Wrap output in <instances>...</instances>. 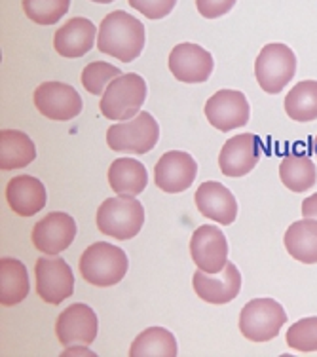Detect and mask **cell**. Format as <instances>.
I'll return each instance as SVG.
<instances>
[{"mask_svg": "<svg viewBox=\"0 0 317 357\" xmlns=\"http://www.w3.org/2000/svg\"><path fill=\"white\" fill-rule=\"evenodd\" d=\"M145 48V25L124 10H116L105 15L99 33L97 50L101 54L116 57L118 61L131 63L137 59Z\"/></svg>", "mask_w": 317, "mask_h": 357, "instance_id": "obj_1", "label": "cell"}, {"mask_svg": "<svg viewBox=\"0 0 317 357\" xmlns=\"http://www.w3.org/2000/svg\"><path fill=\"white\" fill-rule=\"evenodd\" d=\"M130 261L124 249L107 241H95L86 249L78 262L84 282L93 287H112L125 278Z\"/></svg>", "mask_w": 317, "mask_h": 357, "instance_id": "obj_2", "label": "cell"}, {"mask_svg": "<svg viewBox=\"0 0 317 357\" xmlns=\"http://www.w3.org/2000/svg\"><path fill=\"white\" fill-rule=\"evenodd\" d=\"M97 228L118 241L135 238L145 225V207L135 196L107 198L97 209Z\"/></svg>", "mask_w": 317, "mask_h": 357, "instance_id": "obj_3", "label": "cell"}, {"mask_svg": "<svg viewBox=\"0 0 317 357\" xmlns=\"http://www.w3.org/2000/svg\"><path fill=\"white\" fill-rule=\"evenodd\" d=\"M146 99V82L137 73L114 78L101 96L99 110L112 122H127L139 114Z\"/></svg>", "mask_w": 317, "mask_h": 357, "instance_id": "obj_4", "label": "cell"}, {"mask_svg": "<svg viewBox=\"0 0 317 357\" xmlns=\"http://www.w3.org/2000/svg\"><path fill=\"white\" fill-rule=\"evenodd\" d=\"M297 73V55L281 42L266 44L256 55V82L268 96H277Z\"/></svg>", "mask_w": 317, "mask_h": 357, "instance_id": "obj_5", "label": "cell"}, {"mask_svg": "<svg viewBox=\"0 0 317 357\" xmlns=\"http://www.w3.org/2000/svg\"><path fill=\"white\" fill-rule=\"evenodd\" d=\"M160 139V126L150 112L141 110L127 122H118L107 130V144L114 152L146 154Z\"/></svg>", "mask_w": 317, "mask_h": 357, "instance_id": "obj_6", "label": "cell"}, {"mask_svg": "<svg viewBox=\"0 0 317 357\" xmlns=\"http://www.w3.org/2000/svg\"><path fill=\"white\" fill-rule=\"evenodd\" d=\"M287 314L274 298H253L240 312V331L251 342H268L279 335Z\"/></svg>", "mask_w": 317, "mask_h": 357, "instance_id": "obj_7", "label": "cell"}, {"mask_svg": "<svg viewBox=\"0 0 317 357\" xmlns=\"http://www.w3.org/2000/svg\"><path fill=\"white\" fill-rule=\"evenodd\" d=\"M36 295L52 306L61 304L75 293V274L69 262L59 257H44L35 264Z\"/></svg>", "mask_w": 317, "mask_h": 357, "instance_id": "obj_8", "label": "cell"}, {"mask_svg": "<svg viewBox=\"0 0 317 357\" xmlns=\"http://www.w3.org/2000/svg\"><path fill=\"white\" fill-rule=\"evenodd\" d=\"M36 110L42 116L67 122L82 112V97L72 86L65 82H42L33 96Z\"/></svg>", "mask_w": 317, "mask_h": 357, "instance_id": "obj_9", "label": "cell"}, {"mask_svg": "<svg viewBox=\"0 0 317 357\" xmlns=\"http://www.w3.org/2000/svg\"><path fill=\"white\" fill-rule=\"evenodd\" d=\"M203 112L209 124L226 133V131L238 130L247 124L251 107H249L247 97L243 96L242 91L221 89L207 99Z\"/></svg>", "mask_w": 317, "mask_h": 357, "instance_id": "obj_10", "label": "cell"}, {"mask_svg": "<svg viewBox=\"0 0 317 357\" xmlns=\"http://www.w3.org/2000/svg\"><path fill=\"white\" fill-rule=\"evenodd\" d=\"M190 257L207 274H219L228 264V241L221 228L201 225L190 238Z\"/></svg>", "mask_w": 317, "mask_h": 357, "instance_id": "obj_11", "label": "cell"}, {"mask_svg": "<svg viewBox=\"0 0 317 357\" xmlns=\"http://www.w3.org/2000/svg\"><path fill=\"white\" fill-rule=\"evenodd\" d=\"M194 293L201 301L215 306H222L234 301L242 291V274L234 262H228L219 274H207L203 270H196L192 275Z\"/></svg>", "mask_w": 317, "mask_h": 357, "instance_id": "obj_12", "label": "cell"}, {"mask_svg": "<svg viewBox=\"0 0 317 357\" xmlns=\"http://www.w3.org/2000/svg\"><path fill=\"white\" fill-rule=\"evenodd\" d=\"M97 331H99L97 314L88 304H70L69 308H65L57 316L56 335L65 348H70L75 344L88 346L95 340Z\"/></svg>", "mask_w": 317, "mask_h": 357, "instance_id": "obj_13", "label": "cell"}, {"mask_svg": "<svg viewBox=\"0 0 317 357\" xmlns=\"http://www.w3.org/2000/svg\"><path fill=\"white\" fill-rule=\"evenodd\" d=\"M76 238V222L65 211H54L38 220L33 228L31 240L40 253L56 257L70 248Z\"/></svg>", "mask_w": 317, "mask_h": 357, "instance_id": "obj_14", "label": "cell"}, {"mask_svg": "<svg viewBox=\"0 0 317 357\" xmlns=\"http://www.w3.org/2000/svg\"><path fill=\"white\" fill-rule=\"evenodd\" d=\"M198 175L196 160L183 151L162 154L154 167V185L167 194H180L190 188Z\"/></svg>", "mask_w": 317, "mask_h": 357, "instance_id": "obj_15", "label": "cell"}, {"mask_svg": "<svg viewBox=\"0 0 317 357\" xmlns=\"http://www.w3.org/2000/svg\"><path fill=\"white\" fill-rule=\"evenodd\" d=\"M171 75L185 84H201L209 80L215 69L213 55L192 42L177 44L169 54Z\"/></svg>", "mask_w": 317, "mask_h": 357, "instance_id": "obj_16", "label": "cell"}, {"mask_svg": "<svg viewBox=\"0 0 317 357\" xmlns=\"http://www.w3.org/2000/svg\"><path fill=\"white\" fill-rule=\"evenodd\" d=\"M261 139L255 133H240L228 139L219 154V167L226 177H245L261 160Z\"/></svg>", "mask_w": 317, "mask_h": 357, "instance_id": "obj_17", "label": "cell"}, {"mask_svg": "<svg viewBox=\"0 0 317 357\" xmlns=\"http://www.w3.org/2000/svg\"><path fill=\"white\" fill-rule=\"evenodd\" d=\"M194 202L203 217L219 222L222 227H230L238 217V202L234 194L217 181L201 183L194 194Z\"/></svg>", "mask_w": 317, "mask_h": 357, "instance_id": "obj_18", "label": "cell"}, {"mask_svg": "<svg viewBox=\"0 0 317 357\" xmlns=\"http://www.w3.org/2000/svg\"><path fill=\"white\" fill-rule=\"evenodd\" d=\"M99 29L86 17H72L56 31L54 48L61 57L76 59L82 57L95 46V35Z\"/></svg>", "mask_w": 317, "mask_h": 357, "instance_id": "obj_19", "label": "cell"}, {"mask_svg": "<svg viewBox=\"0 0 317 357\" xmlns=\"http://www.w3.org/2000/svg\"><path fill=\"white\" fill-rule=\"evenodd\" d=\"M46 188L33 175H20L10 178L6 186V202L10 209L20 217H33L46 206Z\"/></svg>", "mask_w": 317, "mask_h": 357, "instance_id": "obj_20", "label": "cell"}, {"mask_svg": "<svg viewBox=\"0 0 317 357\" xmlns=\"http://www.w3.org/2000/svg\"><path fill=\"white\" fill-rule=\"evenodd\" d=\"M35 141L20 130L0 131V167L2 172L23 169L35 162Z\"/></svg>", "mask_w": 317, "mask_h": 357, "instance_id": "obj_21", "label": "cell"}, {"mask_svg": "<svg viewBox=\"0 0 317 357\" xmlns=\"http://www.w3.org/2000/svg\"><path fill=\"white\" fill-rule=\"evenodd\" d=\"M112 192L118 196H139L148 185L146 167L135 158L114 160L107 173Z\"/></svg>", "mask_w": 317, "mask_h": 357, "instance_id": "obj_22", "label": "cell"}, {"mask_svg": "<svg viewBox=\"0 0 317 357\" xmlns=\"http://www.w3.org/2000/svg\"><path fill=\"white\" fill-rule=\"evenodd\" d=\"M287 253L302 264H317V219L293 222L283 238Z\"/></svg>", "mask_w": 317, "mask_h": 357, "instance_id": "obj_23", "label": "cell"}, {"mask_svg": "<svg viewBox=\"0 0 317 357\" xmlns=\"http://www.w3.org/2000/svg\"><path fill=\"white\" fill-rule=\"evenodd\" d=\"M29 274L27 268L17 259L4 257L0 261V304L15 306L23 303L29 295Z\"/></svg>", "mask_w": 317, "mask_h": 357, "instance_id": "obj_24", "label": "cell"}, {"mask_svg": "<svg viewBox=\"0 0 317 357\" xmlns=\"http://www.w3.org/2000/svg\"><path fill=\"white\" fill-rule=\"evenodd\" d=\"M279 178L291 192H306L317 183L316 164L304 154H289L279 164Z\"/></svg>", "mask_w": 317, "mask_h": 357, "instance_id": "obj_25", "label": "cell"}, {"mask_svg": "<svg viewBox=\"0 0 317 357\" xmlns=\"http://www.w3.org/2000/svg\"><path fill=\"white\" fill-rule=\"evenodd\" d=\"M177 354V340L164 327H148L130 346V357H175Z\"/></svg>", "mask_w": 317, "mask_h": 357, "instance_id": "obj_26", "label": "cell"}, {"mask_svg": "<svg viewBox=\"0 0 317 357\" xmlns=\"http://www.w3.org/2000/svg\"><path fill=\"white\" fill-rule=\"evenodd\" d=\"M283 105L293 122L317 120V80H302L293 86Z\"/></svg>", "mask_w": 317, "mask_h": 357, "instance_id": "obj_27", "label": "cell"}, {"mask_svg": "<svg viewBox=\"0 0 317 357\" xmlns=\"http://www.w3.org/2000/svg\"><path fill=\"white\" fill-rule=\"evenodd\" d=\"M23 12L36 25H54L69 12L70 0H23Z\"/></svg>", "mask_w": 317, "mask_h": 357, "instance_id": "obj_28", "label": "cell"}, {"mask_svg": "<svg viewBox=\"0 0 317 357\" xmlns=\"http://www.w3.org/2000/svg\"><path fill=\"white\" fill-rule=\"evenodd\" d=\"M122 75V70L105 61H93L86 65L82 70V86L91 96H103L107 86Z\"/></svg>", "mask_w": 317, "mask_h": 357, "instance_id": "obj_29", "label": "cell"}, {"mask_svg": "<svg viewBox=\"0 0 317 357\" xmlns=\"http://www.w3.org/2000/svg\"><path fill=\"white\" fill-rule=\"evenodd\" d=\"M287 346L300 354L317 351V317H304L287 331Z\"/></svg>", "mask_w": 317, "mask_h": 357, "instance_id": "obj_30", "label": "cell"}, {"mask_svg": "<svg viewBox=\"0 0 317 357\" xmlns=\"http://www.w3.org/2000/svg\"><path fill=\"white\" fill-rule=\"evenodd\" d=\"M133 10L145 15L148 20H164L171 14V10L177 4V0H127Z\"/></svg>", "mask_w": 317, "mask_h": 357, "instance_id": "obj_31", "label": "cell"}, {"mask_svg": "<svg viewBox=\"0 0 317 357\" xmlns=\"http://www.w3.org/2000/svg\"><path fill=\"white\" fill-rule=\"evenodd\" d=\"M238 0H196V8L206 20H217L226 15Z\"/></svg>", "mask_w": 317, "mask_h": 357, "instance_id": "obj_32", "label": "cell"}, {"mask_svg": "<svg viewBox=\"0 0 317 357\" xmlns=\"http://www.w3.org/2000/svg\"><path fill=\"white\" fill-rule=\"evenodd\" d=\"M302 217L306 219H317V192L302 202Z\"/></svg>", "mask_w": 317, "mask_h": 357, "instance_id": "obj_33", "label": "cell"}, {"mask_svg": "<svg viewBox=\"0 0 317 357\" xmlns=\"http://www.w3.org/2000/svg\"><path fill=\"white\" fill-rule=\"evenodd\" d=\"M91 2H97V4H111L114 0H91Z\"/></svg>", "mask_w": 317, "mask_h": 357, "instance_id": "obj_34", "label": "cell"}, {"mask_svg": "<svg viewBox=\"0 0 317 357\" xmlns=\"http://www.w3.org/2000/svg\"><path fill=\"white\" fill-rule=\"evenodd\" d=\"M311 146H314V154L317 156V135H316V139H314V144H311Z\"/></svg>", "mask_w": 317, "mask_h": 357, "instance_id": "obj_35", "label": "cell"}]
</instances>
